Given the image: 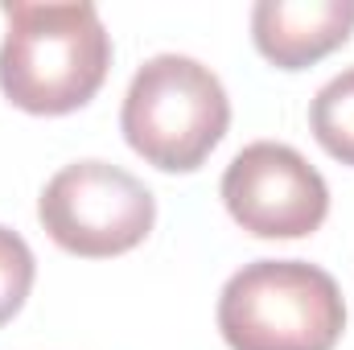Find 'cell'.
<instances>
[{
  "label": "cell",
  "mask_w": 354,
  "mask_h": 350,
  "mask_svg": "<svg viewBox=\"0 0 354 350\" xmlns=\"http://www.w3.org/2000/svg\"><path fill=\"white\" fill-rule=\"evenodd\" d=\"M0 91L29 116H66L95 99L111 71V33L87 0H4Z\"/></svg>",
  "instance_id": "cell-1"
},
{
  "label": "cell",
  "mask_w": 354,
  "mask_h": 350,
  "mask_svg": "<svg viewBox=\"0 0 354 350\" xmlns=\"http://www.w3.org/2000/svg\"><path fill=\"white\" fill-rule=\"evenodd\" d=\"M342 330V288L317 264H243L218 293V334L231 350H334Z\"/></svg>",
  "instance_id": "cell-2"
},
{
  "label": "cell",
  "mask_w": 354,
  "mask_h": 350,
  "mask_svg": "<svg viewBox=\"0 0 354 350\" xmlns=\"http://www.w3.org/2000/svg\"><path fill=\"white\" fill-rule=\"evenodd\" d=\"M231 99L223 79L189 54L149 58L124 95L120 128L136 157L161 174H194L227 136Z\"/></svg>",
  "instance_id": "cell-3"
},
{
  "label": "cell",
  "mask_w": 354,
  "mask_h": 350,
  "mask_svg": "<svg viewBox=\"0 0 354 350\" xmlns=\"http://www.w3.org/2000/svg\"><path fill=\"white\" fill-rule=\"evenodd\" d=\"M46 235L83 260H107L140 248L157 223L153 190L111 161H75L46 181L37 198Z\"/></svg>",
  "instance_id": "cell-4"
},
{
  "label": "cell",
  "mask_w": 354,
  "mask_h": 350,
  "mask_svg": "<svg viewBox=\"0 0 354 350\" xmlns=\"http://www.w3.org/2000/svg\"><path fill=\"white\" fill-rule=\"evenodd\" d=\"M223 202L256 239H305L330 214V185L292 145L256 140L231 157Z\"/></svg>",
  "instance_id": "cell-5"
},
{
  "label": "cell",
  "mask_w": 354,
  "mask_h": 350,
  "mask_svg": "<svg viewBox=\"0 0 354 350\" xmlns=\"http://www.w3.org/2000/svg\"><path fill=\"white\" fill-rule=\"evenodd\" d=\"M354 0H260L252 8V42L272 66L305 71L346 46Z\"/></svg>",
  "instance_id": "cell-6"
},
{
  "label": "cell",
  "mask_w": 354,
  "mask_h": 350,
  "mask_svg": "<svg viewBox=\"0 0 354 350\" xmlns=\"http://www.w3.org/2000/svg\"><path fill=\"white\" fill-rule=\"evenodd\" d=\"M309 128H313L317 145L334 161L354 165V66H346L342 75H334L326 87L313 95Z\"/></svg>",
  "instance_id": "cell-7"
},
{
  "label": "cell",
  "mask_w": 354,
  "mask_h": 350,
  "mask_svg": "<svg viewBox=\"0 0 354 350\" xmlns=\"http://www.w3.org/2000/svg\"><path fill=\"white\" fill-rule=\"evenodd\" d=\"M33 276H37V264H33L29 243L12 227H0V326L21 313L33 288Z\"/></svg>",
  "instance_id": "cell-8"
}]
</instances>
